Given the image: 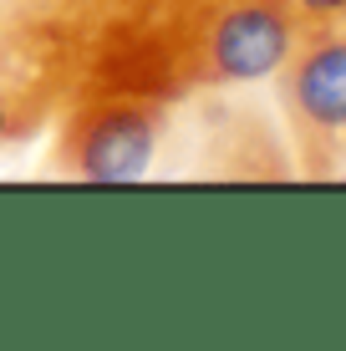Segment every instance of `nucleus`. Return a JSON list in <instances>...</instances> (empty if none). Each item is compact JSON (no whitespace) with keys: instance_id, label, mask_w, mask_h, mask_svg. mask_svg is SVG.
I'll return each mask as SVG.
<instances>
[{"instance_id":"obj_5","label":"nucleus","mask_w":346,"mask_h":351,"mask_svg":"<svg viewBox=\"0 0 346 351\" xmlns=\"http://www.w3.org/2000/svg\"><path fill=\"white\" fill-rule=\"evenodd\" d=\"M295 26H311V21H346V0H285Z\"/></svg>"},{"instance_id":"obj_1","label":"nucleus","mask_w":346,"mask_h":351,"mask_svg":"<svg viewBox=\"0 0 346 351\" xmlns=\"http://www.w3.org/2000/svg\"><path fill=\"white\" fill-rule=\"evenodd\" d=\"M291 36L285 0H102L82 36V82L184 107L275 77Z\"/></svg>"},{"instance_id":"obj_2","label":"nucleus","mask_w":346,"mask_h":351,"mask_svg":"<svg viewBox=\"0 0 346 351\" xmlns=\"http://www.w3.org/2000/svg\"><path fill=\"white\" fill-rule=\"evenodd\" d=\"M173 128V107L143 92L77 82L56 112L51 168L92 184H133L153 173L163 138Z\"/></svg>"},{"instance_id":"obj_4","label":"nucleus","mask_w":346,"mask_h":351,"mask_svg":"<svg viewBox=\"0 0 346 351\" xmlns=\"http://www.w3.org/2000/svg\"><path fill=\"white\" fill-rule=\"evenodd\" d=\"M102 0H0V26H66V31H82L87 36L92 16H97Z\"/></svg>"},{"instance_id":"obj_3","label":"nucleus","mask_w":346,"mask_h":351,"mask_svg":"<svg viewBox=\"0 0 346 351\" xmlns=\"http://www.w3.org/2000/svg\"><path fill=\"white\" fill-rule=\"evenodd\" d=\"M280 112L306 178H346V21L295 26L275 66Z\"/></svg>"}]
</instances>
